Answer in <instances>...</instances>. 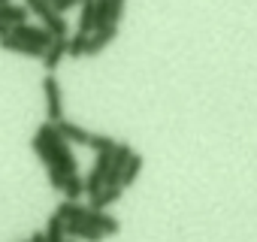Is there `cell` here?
<instances>
[{
    "instance_id": "cell-15",
    "label": "cell",
    "mask_w": 257,
    "mask_h": 242,
    "mask_svg": "<svg viewBox=\"0 0 257 242\" xmlns=\"http://www.w3.org/2000/svg\"><path fill=\"white\" fill-rule=\"evenodd\" d=\"M143 164H146V161H143V155H137V152H134V158L127 161V167H124V173H121V182H118V185H121V188H131V185L140 179Z\"/></svg>"
},
{
    "instance_id": "cell-8",
    "label": "cell",
    "mask_w": 257,
    "mask_h": 242,
    "mask_svg": "<svg viewBox=\"0 0 257 242\" xmlns=\"http://www.w3.org/2000/svg\"><path fill=\"white\" fill-rule=\"evenodd\" d=\"M67 236L70 239H79V242H103L106 236L94 227V224H88V221H67Z\"/></svg>"
},
{
    "instance_id": "cell-7",
    "label": "cell",
    "mask_w": 257,
    "mask_h": 242,
    "mask_svg": "<svg viewBox=\"0 0 257 242\" xmlns=\"http://www.w3.org/2000/svg\"><path fill=\"white\" fill-rule=\"evenodd\" d=\"M118 37V25H106V28H97L94 34H88V55H100L106 46H112Z\"/></svg>"
},
{
    "instance_id": "cell-24",
    "label": "cell",
    "mask_w": 257,
    "mask_h": 242,
    "mask_svg": "<svg viewBox=\"0 0 257 242\" xmlns=\"http://www.w3.org/2000/svg\"><path fill=\"white\" fill-rule=\"evenodd\" d=\"M67 242H79V239H70V236H67Z\"/></svg>"
},
{
    "instance_id": "cell-13",
    "label": "cell",
    "mask_w": 257,
    "mask_h": 242,
    "mask_svg": "<svg viewBox=\"0 0 257 242\" xmlns=\"http://www.w3.org/2000/svg\"><path fill=\"white\" fill-rule=\"evenodd\" d=\"M55 215L58 218H64V221H85V215H88V206H82L79 200H61L58 203V209H55Z\"/></svg>"
},
{
    "instance_id": "cell-9",
    "label": "cell",
    "mask_w": 257,
    "mask_h": 242,
    "mask_svg": "<svg viewBox=\"0 0 257 242\" xmlns=\"http://www.w3.org/2000/svg\"><path fill=\"white\" fill-rule=\"evenodd\" d=\"M0 49H7V52H13V55H25V58H43V52L46 49H37V46H31V43H25V40H19V37H13V34H7V37H0Z\"/></svg>"
},
{
    "instance_id": "cell-22",
    "label": "cell",
    "mask_w": 257,
    "mask_h": 242,
    "mask_svg": "<svg viewBox=\"0 0 257 242\" xmlns=\"http://www.w3.org/2000/svg\"><path fill=\"white\" fill-rule=\"evenodd\" d=\"M10 34V25H4V22H0V37H7Z\"/></svg>"
},
{
    "instance_id": "cell-20",
    "label": "cell",
    "mask_w": 257,
    "mask_h": 242,
    "mask_svg": "<svg viewBox=\"0 0 257 242\" xmlns=\"http://www.w3.org/2000/svg\"><path fill=\"white\" fill-rule=\"evenodd\" d=\"M124 16V0H109V25H118Z\"/></svg>"
},
{
    "instance_id": "cell-12",
    "label": "cell",
    "mask_w": 257,
    "mask_h": 242,
    "mask_svg": "<svg viewBox=\"0 0 257 242\" xmlns=\"http://www.w3.org/2000/svg\"><path fill=\"white\" fill-rule=\"evenodd\" d=\"M121 191H124L121 185H103L97 194H91V206H94V209H109L112 203L121 200Z\"/></svg>"
},
{
    "instance_id": "cell-19",
    "label": "cell",
    "mask_w": 257,
    "mask_h": 242,
    "mask_svg": "<svg viewBox=\"0 0 257 242\" xmlns=\"http://www.w3.org/2000/svg\"><path fill=\"white\" fill-rule=\"evenodd\" d=\"M88 149H91V152H97V155H100V152H112V149H115V140H112L109 134H91Z\"/></svg>"
},
{
    "instance_id": "cell-17",
    "label": "cell",
    "mask_w": 257,
    "mask_h": 242,
    "mask_svg": "<svg viewBox=\"0 0 257 242\" xmlns=\"http://www.w3.org/2000/svg\"><path fill=\"white\" fill-rule=\"evenodd\" d=\"M88 55V34H73L67 37V58H85Z\"/></svg>"
},
{
    "instance_id": "cell-10",
    "label": "cell",
    "mask_w": 257,
    "mask_h": 242,
    "mask_svg": "<svg viewBox=\"0 0 257 242\" xmlns=\"http://www.w3.org/2000/svg\"><path fill=\"white\" fill-rule=\"evenodd\" d=\"M64 58H67V40H52L40 61H43L46 73H55V70L61 67V61H64Z\"/></svg>"
},
{
    "instance_id": "cell-6",
    "label": "cell",
    "mask_w": 257,
    "mask_h": 242,
    "mask_svg": "<svg viewBox=\"0 0 257 242\" xmlns=\"http://www.w3.org/2000/svg\"><path fill=\"white\" fill-rule=\"evenodd\" d=\"M85 221L88 224H94L103 236H115L118 230H121V221L115 218V215H109L106 209H94V206H88V215H85Z\"/></svg>"
},
{
    "instance_id": "cell-25",
    "label": "cell",
    "mask_w": 257,
    "mask_h": 242,
    "mask_svg": "<svg viewBox=\"0 0 257 242\" xmlns=\"http://www.w3.org/2000/svg\"><path fill=\"white\" fill-rule=\"evenodd\" d=\"M25 242H31V239H25Z\"/></svg>"
},
{
    "instance_id": "cell-2",
    "label": "cell",
    "mask_w": 257,
    "mask_h": 242,
    "mask_svg": "<svg viewBox=\"0 0 257 242\" xmlns=\"http://www.w3.org/2000/svg\"><path fill=\"white\" fill-rule=\"evenodd\" d=\"M25 7H28V13H34V16L40 19V25H43L55 40H67V37H70V25H67V19L49 4V0H25Z\"/></svg>"
},
{
    "instance_id": "cell-26",
    "label": "cell",
    "mask_w": 257,
    "mask_h": 242,
    "mask_svg": "<svg viewBox=\"0 0 257 242\" xmlns=\"http://www.w3.org/2000/svg\"><path fill=\"white\" fill-rule=\"evenodd\" d=\"M49 4H52V0H49Z\"/></svg>"
},
{
    "instance_id": "cell-5",
    "label": "cell",
    "mask_w": 257,
    "mask_h": 242,
    "mask_svg": "<svg viewBox=\"0 0 257 242\" xmlns=\"http://www.w3.org/2000/svg\"><path fill=\"white\" fill-rule=\"evenodd\" d=\"M134 158V149L131 143H115L112 149V161H109V176H106V185H118L121 182V173L127 167V161Z\"/></svg>"
},
{
    "instance_id": "cell-23",
    "label": "cell",
    "mask_w": 257,
    "mask_h": 242,
    "mask_svg": "<svg viewBox=\"0 0 257 242\" xmlns=\"http://www.w3.org/2000/svg\"><path fill=\"white\" fill-rule=\"evenodd\" d=\"M4 4H13V0H0V7H4Z\"/></svg>"
},
{
    "instance_id": "cell-21",
    "label": "cell",
    "mask_w": 257,
    "mask_h": 242,
    "mask_svg": "<svg viewBox=\"0 0 257 242\" xmlns=\"http://www.w3.org/2000/svg\"><path fill=\"white\" fill-rule=\"evenodd\" d=\"M31 242H46V233H43V230H37V233H31Z\"/></svg>"
},
{
    "instance_id": "cell-4",
    "label": "cell",
    "mask_w": 257,
    "mask_h": 242,
    "mask_svg": "<svg viewBox=\"0 0 257 242\" xmlns=\"http://www.w3.org/2000/svg\"><path fill=\"white\" fill-rule=\"evenodd\" d=\"M10 34L19 37V40H25V43H31V46H37V49H49V43L55 40L43 25H28V22L25 25H13Z\"/></svg>"
},
{
    "instance_id": "cell-16",
    "label": "cell",
    "mask_w": 257,
    "mask_h": 242,
    "mask_svg": "<svg viewBox=\"0 0 257 242\" xmlns=\"http://www.w3.org/2000/svg\"><path fill=\"white\" fill-rule=\"evenodd\" d=\"M61 194H64L67 200H79V197L85 194V179H79V173H70V176L64 179V185H61Z\"/></svg>"
},
{
    "instance_id": "cell-11",
    "label": "cell",
    "mask_w": 257,
    "mask_h": 242,
    "mask_svg": "<svg viewBox=\"0 0 257 242\" xmlns=\"http://www.w3.org/2000/svg\"><path fill=\"white\" fill-rule=\"evenodd\" d=\"M58 134L67 140V143H73V146H88V140H91V131H85L82 125H73V121H58Z\"/></svg>"
},
{
    "instance_id": "cell-3",
    "label": "cell",
    "mask_w": 257,
    "mask_h": 242,
    "mask_svg": "<svg viewBox=\"0 0 257 242\" xmlns=\"http://www.w3.org/2000/svg\"><path fill=\"white\" fill-rule=\"evenodd\" d=\"M43 94H46V121H52V125L64 121V94H61V82L55 79V73L43 76Z\"/></svg>"
},
{
    "instance_id": "cell-14",
    "label": "cell",
    "mask_w": 257,
    "mask_h": 242,
    "mask_svg": "<svg viewBox=\"0 0 257 242\" xmlns=\"http://www.w3.org/2000/svg\"><path fill=\"white\" fill-rule=\"evenodd\" d=\"M28 7L25 4H4V7H0V22H4V25H25L28 22Z\"/></svg>"
},
{
    "instance_id": "cell-18",
    "label": "cell",
    "mask_w": 257,
    "mask_h": 242,
    "mask_svg": "<svg viewBox=\"0 0 257 242\" xmlns=\"http://www.w3.org/2000/svg\"><path fill=\"white\" fill-rule=\"evenodd\" d=\"M94 4L97 0H85L79 4V34H94Z\"/></svg>"
},
{
    "instance_id": "cell-1",
    "label": "cell",
    "mask_w": 257,
    "mask_h": 242,
    "mask_svg": "<svg viewBox=\"0 0 257 242\" xmlns=\"http://www.w3.org/2000/svg\"><path fill=\"white\" fill-rule=\"evenodd\" d=\"M31 146H34L37 158L46 164V170H58V173H64V176H70V173L79 170V158L73 155L70 143L58 134V128L52 125V121H46V125L37 128Z\"/></svg>"
}]
</instances>
